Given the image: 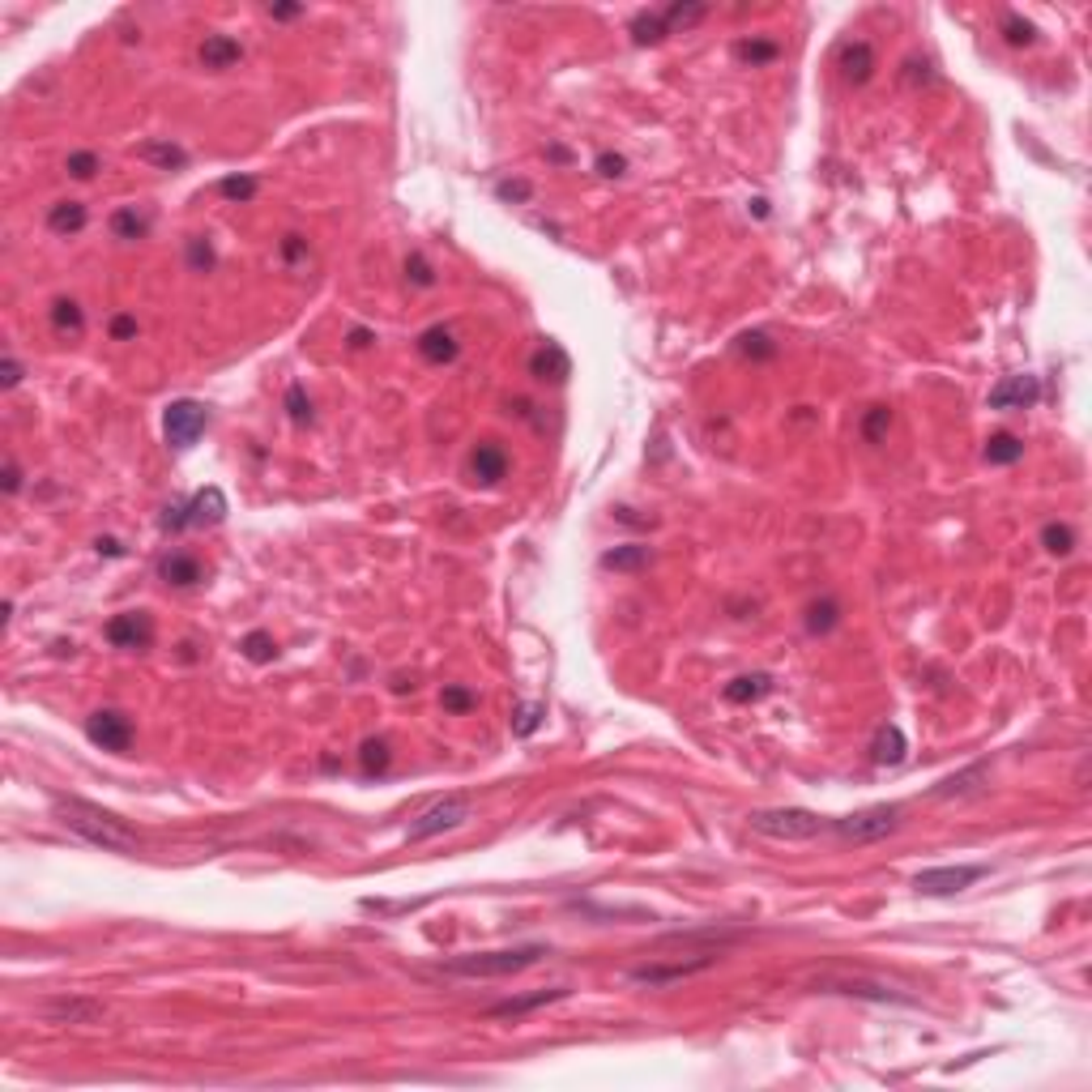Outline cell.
I'll return each instance as SVG.
<instances>
[{"mask_svg":"<svg viewBox=\"0 0 1092 1092\" xmlns=\"http://www.w3.org/2000/svg\"><path fill=\"white\" fill-rule=\"evenodd\" d=\"M52 811H56V819H60L64 828L77 832V837L90 840V845H103V850H111V853H136V850H141V832L128 828L124 819L111 815V811L95 807V802L64 799V794H56Z\"/></svg>","mask_w":1092,"mask_h":1092,"instance_id":"cell-1","label":"cell"},{"mask_svg":"<svg viewBox=\"0 0 1092 1092\" xmlns=\"http://www.w3.org/2000/svg\"><path fill=\"white\" fill-rule=\"evenodd\" d=\"M546 956V947H508V952H474V956H457L448 965H440L452 977H513L521 968L538 965Z\"/></svg>","mask_w":1092,"mask_h":1092,"instance_id":"cell-2","label":"cell"},{"mask_svg":"<svg viewBox=\"0 0 1092 1092\" xmlns=\"http://www.w3.org/2000/svg\"><path fill=\"white\" fill-rule=\"evenodd\" d=\"M751 832L760 837H773V840H811L828 828L815 811H802V807H777V811H751L747 815Z\"/></svg>","mask_w":1092,"mask_h":1092,"instance_id":"cell-3","label":"cell"},{"mask_svg":"<svg viewBox=\"0 0 1092 1092\" xmlns=\"http://www.w3.org/2000/svg\"><path fill=\"white\" fill-rule=\"evenodd\" d=\"M901 828V807L896 802H879V807H866V811H853V815L837 819L832 832L840 840H853V845H871V840L892 837Z\"/></svg>","mask_w":1092,"mask_h":1092,"instance_id":"cell-4","label":"cell"},{"mask_svg":"<svg viewBox=\"0 0 1092 1092\" xmlns=\"http://www.w3.org/2000/svg\"><path fill=\"white\" fill-rule=\"evenodd\" d=\"M465 819H470V799H462V794H448L444 802L427 807L419 819H414V824H410L406 840H410V845H419V840H431V837H440V832L462 828Z\"/></svg>","mask_w":1092,"mask_h":1092,"instance_id":"cell-5","label":"cell"},{"mask_svg":"<svg viewBox=\"0 0 1092 1092\" xmlns=\"http://www.w3.org/2000/svg\"><path fill=\"white\" fill-rule=\"evenodd\" d=\"M205 427H210V410L201 401L184 397L162 410V431H167V444H176V448H192L205 436Z\"/></svg>","mask_w":1092,"mask_h":1092,"instance_id":"cell-6","label":"cell"},{"mask_svg":"<svg viewBox=\"0 0 1092 1092\" xmlns=\"http://www.w3.org/2000/svg\"><path fill=\"white\" fill-rule=\"evenodd\" d=\"M85 738L95 747H103V751L124 756L128 747H133V722H128L124 713H116V708H98V713L85 717Z\"/></svg>","mask_w":1092,"mask_h":1092,"instance_id":"cell-7","label":"cell"},{"mask_svg":"<svg viewBox=\"0 0 1092 1092\" xmlns=\"http://www.w3.org/2000/svg\"><path fill=\"white\" fill-rule=\"evenodd\" d=\"M990 866H935V871H922L914 879V888L922 896H956L965 892L968 883H977L982 875H986Z\"/></svg>","mask_w":1092,"mask_h":1092,"instance_id":"cell-8","label":"cell"},{"mask_svg":"<svg viewBox=\"0 0 1092 1092\" xmlns=\"http://www.w3.org/2000/svg\"><path fill=\"white\" fill-rule=\"evenodd\" d=\"M717 956L704 952L696 956V960H674V965H636L631 968V982H641V986H670V982H682V977H696L704 973V968H713Z\"/></svg>","mask_w":1092,"mask_h":1092,"instance_id":"cell-9","label":"cell"},{"mask_svg":"<svg viewBox=\"0 0 1092 1092\" xmlns=\"http://www.w3.org/2000/svg\"><path fill=\"white\" fill-rule=\"evenodd\" d=\"M103 636L116 644V649H146V644L154 641V623H150L146 610H124L116 619H107Z\"/></svg>","mask_w":1092,"mask_h":1092,"instance_id":"cell-10","label":"cell"},{"mask_svg":"<svg viewBox=\"0 0 1092 1092\" xmlns=\"http://www.w3.org/2000/svg\"><path fill=\"white\" fill-rule=\"evenodd\" d=\"M1041 397L1037 376H1008L990 389V410H1029Z\"/></svg>","mask_w":1092,"mask_h":1092,"instance_id":"cell-11","label":"cell"},{"mask_svg":"<svg viewBox=\"0 0 1092 1092\" xmlns=\"http://www.w3.org/2000/svg\"><path fill=\"white\" fill-rule=\"evenodd\" d=\"M470 478H474V483H483V487L504 483V478H508V452L500 448V444H491V440L474 444V452H470Z\"/></svg>","mask_w":1092,"mask_h":1092,"instance_id":"cell-12","label":"cell"},{"mask_svg":"<svg viewBox=\"0 0 1092 1092\" xmlns=\"http://www.w3.org/2000/svg\"><path fill=\"white\" fill-rule=\"evenodd\" d=\"M43 1016L52 1020V1024H95V1020L107 1016V1008L98 1003V998H52L47 1008H43Z\"/></svg>","mask_w":1092,"mask_h":1092,"instance_id":"cell-13","label":"cell"},{"mask_svg":"<svg viewBox=\"0 0 1092 1092\" xmlns=\"http://www.w3.org/2000/svg\"><path fill=\"white\" fill-rule=\"evenodd\" d=\"M837 69H840V77H845L850 85H866L875 77V47L866 39L845 43V47H840V56H837Z\"/></svg>","mask_w":1092,"mask_h":1092,"instance_id":"cell-14","label":"cell"},{"mask_svg":"<svg viewBox=\"0 0 1092 1092\" xmlns=\"http://www.w3.org/2000/svg\"><path fill=\"white\" fill-rule=\"evenodd\" d=\"M529 376L551 380V384H564V380L572 376V358H567V350L559 346V342H542V346L529 355Z\"/></svg>","mask_w":1092,"mask_h":1092,"instance_id":"cell-15","label":"cell"},{"mask_svg":"<svg viewBox=\"0 0 1092 1092\" xmlns=\"http://www.w3.org/2000/svg\"><path fill=\"white\" fill-rule=\"evenodd\" d=\"M419 355L427 358V363H436V368H444V363H452V358L462 355V346H457V333H452L448 325H431L419 333Z\"/></svg>","mask_w":1092,"mask_h":1092,"instance_id":"cell-16","label":"cell"},{"mask_svg":"<svg viewBox=\"0 0 1092 1092\" xmlns=\"http://www.w3.org/2000/svg\"><path fill=\"white\" fill-rule=\"evenodd\" d=\"M904 751H909V743H904V730L901 725H879L871 738V764L879 768H896L904 764Z\"/></svg>","mask_w":1092,"mask_h":1092,"instance_id":"cell-17","label":"cell"},{"mask_svg":"<svg viewBox=\"0 0 1092 1092\" xmlns=\"http://www.w3.org/2000/svg\"><path fill=\"white\" fill-rule=\"evenodd\" d=\"M197 56H201L205 69L222 73V69H231V64L243 60V47H240V39H231V34H205V43H201Z\"/></svg>","mask_w":1092,"mask_h":1092,"instance_id":"cell-18","label":"cell"},{"mask_svg":"<svg viewBox=\"0 0 1092 1092\" xmlns=\"http://www.w3.org/2000/svg\"><path fill=\"white\" fill-rule=\"evenodd\" d=\"M986 781H990V764H968L965 773L939 781V786L930 789V799H965V794H977Z\"/></svg>","mask_w":1092,"mask_h":1092,"instance_id":"cell-19","label":"cell"},{"mask_svg":"<svg viewBox=\"0 0 1092 1092\" xmlns=\"http://www.w3.org/2000/svg\"><path fill=\"white\" fill-rule=\"evenodd\" d=\"M158 577L167 580V585H176V589H192V585L205 580V567H201L192 555H184V551H171V555L158 564Z\"/></svg>","mask_w":1092,"mask_h":1092,"instance_id":"cell-20","label":"cell"},{"mask_svg":"<svg viewBox=\"0 0 1092 1092\" xmlns=\"http://www.w3.org/2000/svg\"><path fill=\"white\" fill-rule=\"evenodd\" d=\"M768 692H773V674H764V670H756V674H738V679H730V682L722 687L725 704H756V700H764Z\"/></svg>","mask_w":1092,"mask_h":1092,"instance_id":"cell-21","label":"cell"},{"mask_svg":"<svg viewBox=\"0 0 1092 1092\" xmlns=\"http://www.w3.org/2000/svg\"><path fill=\"white\" fill-rule=\"evenodd\" d=\"M188 521L192 526H222L227 521V495L218 487H205L188 500Z\"/></svg>","mask_w":1092,"mask_h":1092,"instance_id":"cell-22","label":"cell"},{"mask_svg":"<svg viewBox=\"0 0 1092 1092\" xmlns=\"http://www.w3.org/2000/svg\"><path fill=\"white\" fill-rule=\"evenodd\" d=\"M572 990L567 986H555V990H538V994H521V998H504V1003H495V1008H487V1016H526V1011H538L546 1008V1003H559V998H567Z\"/></svg>","mask_w":1092,"mask_h":1092,"instance_id":"cell-23","label":"cell"},{"mask_svg":"<svg viewBox=\"0 0 1092 1092\" xmlns=\"http://www.w3.org/2000/svg\"><path fill=\"white\" fill-rule=\"evenodd\" d=\"M136 158H141V162H150V167H158V171L188 167V154H184L179 146H171V141H146V146H136Z\"/></svg>","mask_w":1092,"mask_h":1092,"instance_id":"cell-24","label":"cell"},{"mask_svg":"<svg viewBox=\"0 0 1092 1092\" xmlns=\"http://www.w3.org/2000/svg\"><path fill=\"white\" fill-rule=\"evenodd\" d=\"M85 205L82 201H56L52 210H47V227H52L56 235H77L85 227Z\"/></svg>","mask_w":1092,"mask_h":1092,"instance_id":"cell-25","label":"cell"},{"mask_svg":"<svg viewBox=\"0 0 1092 1092\" xmlns=\"http://www.w3.org/2000/svg\"><path fill=\"white\" fill-rule=\"evenodd\" d=\"M990 465H1016L1020 457H1024V440L1020 436H1011V431H998V436H990L986 440V452H982Z\"/></svg>","mask_w":1092,"mask_h":1092,"instance_id":"cell-26","label":"cell"},{"mask_svg":"<svg viewBox=\"0 0 1092 1092\" xmlns=\"http://www.w3.org/2000/svg\"><path fill=\"white\" fill-rule=\"evenodd\" d=\"M781 56V43H773V39H738L734 43V60H743V64H751V69H760V64H773Z\"/></svg>","mask_w":1092,"mask_h":1092,"instance_id":"cell-27","label":"cell"},{"mask_svg":"<svg viewBox=\"0 0 1092 1092\" xmlns=\"http://www.w3.org/2000/svg\"><path fill=\"white\" fill-rule=\"evenodd\" d=\"M393 764V747L389 738H368V743L358 747V768L368 773V777H380V773H389Z\"/></svg>","mask_w":1092,"mask_h":1092,"instance_id":"cell-28","label":"cell"},{"mask_svg":"<svg viewBox=\"0 0 1092 1092\" xmlns=\"http://www.w3.org/2000/svg\"><path fill=\"white\" fill-rule=\"evenodd\" d=\"M819 990H837V994H862V998H879V1003H909L904 994H892L883 986H866V982H840V977H824Z\"/></svg>","mask_w":1092,"mask_h":1092,"instance_id":"cell-29","label":"cell"},{"mask_svg":"<svg viewBox=\"0 0 1092 1092\" xmlns=\"http://www.w3.org/2000/svg\"><path fill=\"white\" fill-rule=\"evenodd\" d=\"M708 18V5H700V0H692V5H670V9H662V21L666 31L679 34V31H692V26H700V21Z\"/></svg>","mask_w":1092,"mask_h":1092,"instance_id":"cell-30","label":"cell"},{"mask_svg":"<svg viewBox=\"0 0 1092 1092\" xmlns=\"http://www.w3.org/2000/svg\"><path fill=\"white\" fill-rule=\"evenodd\" d=\"M644 564H649V546H641V542L615 546V551L602 555V567H615V572H641Z\"/></svg>","mask_w":1092,"mask_h":1092,"instance_id":"cell-31","label":"cell"},{"mask_svg":"<svg viewBox=\"0 0 1092 1092\" xmlns=\"http://www.w3.org/2000/svg\"><path fill=\"white\" fill-rule=\"evenodd\" d=\"M631 43H641V47H653V43H662L666 34V21H662V13H649V9H641L636 18H631Z\"/></svg>","mask_w":1092,"mask_h":1092,"instance_id":"cell-32","label":"cell"},{"mask_svg":"<svg viewBox=\"0 0 1092 1092\" xmlns=\"http://www.w3.org/2000/svg\"><path fill=\"white\" fill-rule=\"evenodd\" d=\"M840 623V602L837 598H819L807 606V631L811 636H828L832 628Z\"/></svg>","mask_w":1092,"mask_h":1092,"instance_id":"cell-33","label":"cell"},{"mask_svg":"<svg viewBox=\"0 0 1092 1092\" xmlns=\"http://www.w3.org/2000/svg\"><path fill=\"white\" fill-rule=\"evenodd\" d=\"M734 350L743 358H751V363H768V358H777V342H773L764 329H751V333H743L734 342Z\"/></svg>","mask_w":1092,"mask_h":1092,"instance_id":"cell-34","label":"cell"},{"mask_svg":"<svg viewBox=\"0 0 1092 1092\" xmlns=\"http://www.w3.org/2000/svg\"><path fill=\"white\" fill-rule=\"evenodd\" d=\"M146 231H150V218L136 214L133 205L111 214V235H116V240H146Z\"/></svg>","mask_w":1092,"mask_h":1092,"instance_id":"cell-35","label":"cell"},{"mask_svg":"<svg viewBox=\"0 0 1092 1092\" xmlns=\"http://www.w3.org/2000/svg\"><path fill=\"white\" fill-rule=\"evenodd\" d=\"M1041 546L1050 551V555H1072L1075 551V529L1062 526V521H1050V526L1041 529Z\"/></svg>","mask_w":1092,"mask_h":1092,"instance_id":"cell-36","label":"cell"},{"mask_svg":"<svg viewBox=\"0 0 1092 1092\" xmlns=\"http://www.w3.org/2000/svg\"><path fill=\"white\" fill-rule=\"evenodd\" d=\"M52 325L60 329V333H82L85 316H82V307H77V299H56L52 304Z\"/></svg>","mask_w":1092,"mask_h":1092,"instance_id":"cell-37","label":"cell"},{"mask_svg":"<svg viewBox=\"0 0 1092 1092\" xmlns=\"http://www.w3.org/2000/svg\"><path fill=\"white\" fill-rule=\"evenodd\" d=\"M240 649H243V657H248V662H256V666H265V662H273V657H278V644H273L269 631H248Z\"/></svg>","mask_w":1092,"mask_h":1092,"instance_id":"cell-38","label":"cell"},{"mask_svg":"<svg viewBox=\"0 0 1092 1092\" xmlns=\"http://www.w3.org/2000/svg\"><path fill=\"white\" fill-rule=\"evenodd\" d=\"M1003 39H1008L1011 47H1033V43H1037V26L1024 21L1020 13H1003Z\"/></svg>","mask_w":1092,"mask_h":1092,"instance_id":"cell-39","label":"cell"},{"mask_svg":"<svg viewBox=\"0 0 1092 1092\" xmlns=\"http://www.w3.org/2000/svg\"><path fill=\"white\" fill-rule=\"evenodd\" d=\"M888 427H892V410H888V406H871V410H866V419H862V440H866V444H879L883 436H888Z\"/></svg>","mask_w":1092,"mask_h":1092,"instance_id":"cell-40","label":"cell"},{"mask_svg":"<svg viewBox=\"0 0 1092 1092\" xmlns=\"http://www.w3.org/2000/svg\"><path fill=\"white\" fill-rule=\"evenodd\" d=\"M64 171L73 179H95L98 171H103V158H98L95 150H77V154L64 158Z\"/></svg>","mask_w":1092,"mask_h":1092,"instance_id":"cell-41","label":"cell"},{"mask_svg":"<svg viewBox=\"0 0 1092 1092\" xmlns=\"http://www.w3.org/2000/svg\"><path fill=\"white\" fill-rule=\"evenodd\" d=\"M901 82L917 90V85H935L939 73H935V64H930V60H917V56H909V60H904V69H901Z\"/></svg>","mask_w":1092,"mask_h":1092,"instance_id":"cell-42","label":"cell"},{"mask_svg":"<svg viewBox=\"0 0 1092 1092\" xmlns=\"http://www.w3.org/2000/svg\"><path fill=\"white\" fill-rule=\"evenodd\" d=\"M538 725H542V704H516L513 708V734L529 738Z\"/></svg>","mask_w":1092,"mask_h":1092,"instance_id":"cell-43","label":"cell"},{"mask_svg":"<svg viewBox=\"0 0 1092 1092\" xmlns=\"http://www.w3.org/2000/svg\"><path fill=\"white\" fill-rule=\"evenodd\" d=\"M218 192L227 201H253L256 197V179L253 176H222L218 179Z\"/></svg>","mask_w":1092,"mask_h":1092,"instance_id":"cell-44","label":"cell"},{"mask_svg":"<svg viewBox=\"0 0 1092 1092\" xmlns=\"http://www.w3.org/2000/svg\"><path fill=\"white\" fill-rule=\"evenodd\" d=\"M440 704L448 708V713H470L474 704H478V696L470 692V687H462V682H448L440 692Z\"/></svg>","mask_w":1092,"mask_h":1092,"instance_id":"cell-45","label":"cell"},{"mask_svg":"<svg viewBox=\"0 0 1092 1092\" xmlns=\"http://www.w3.org/2000/svg\"><path fill=\"white\" fill-rule=\"evenodd\" d=\"M286 410H291V419L299 422V427H307V422H312V401H307V393L299 389V384H291V389H286Z\"/></svg>","mask_w":1092,"mask_h":1092,"instance_id":"cell-46","label":"cell"},{"mask_svg":"<svg viewBox=\"0 0 1092 1092\" xmlns=\"http://www.w3.org/2000/svg\"><path fill=\"white\" fill-rule=\"evenodd\" d=\"M406 278L414 286H422V291H427V286H436V273H431V265H427V256H422V253H410L406 256Z\"/></svg>","mask_w":1092,"mask_h":1092,"instance_id":"cell-47","label":"cell"},{"mask_svg":"<svg viewBox=\"0 0 1092 1092\" xmlns=\"http://www.w3.org/2000/svg\"><path fill=\"white\" fill-rule=\"evenodd\" d=\"M188 265H192L197 273H210V269H214V248H210V240L192 235V240H188Z\"/></svg>","mask_w":1092,"mask_h":1092,"instance_id":"cell-48","label":"cell"},{"mask_svg":"<svg viewBox=\"0 0 1092 1092\" xmlns=\"http://www.w3.org/2000/svg\"><path fill=\"white\" fill-rule=\"evenodd\" d=\"M495 197L500 201H529L534 197V188H529L526 179H500V184H495Z\"/></svg>","mask_w":1092,"mask_h":1092,"instance_id":"cell-49","label":"cell"},{"mask_svg":"<svg viewBox=\"0 0 1092 1092\" xmlns=\"http://www.w3.org/2000/svg\"><path fill=\"white\" fill-rule=\"evenodd\" d=\"M21 376H26V368H21V363H18L13 355H5V363H0V389H5V393L18 389Z\"/></svg>","mask_w":1092,"mask_h":1092,"instance_id":"cell-50","label":"cell"},{"mask_svg":"<svg viewBox=\"0 0 1092 1092\" xmlns=\"http://www.w3.org/2000/svg\"><path fill=\"white\" fill-rule=\"evenodd\" d=\"M593 167H598V176L619 179L623 171H628V158H623V154H598V162H593Z\"/></svg>","mask_w":1092,"mask_h":1092,"instance_id":"cell-51","label":"cell"},{"mask_svg":"<svg viewBox=\"0 0 1092 1092\" xmlns=\"http://www.w3.org/2000/svg\"><path fill=\"white\" fill-rule=\"evenodd\" d=\"M111 337H116V342H128V337H136V316H128V312L111 316Z\"/></svg>","mask_w":1092,"mask_h":1092,"instance_id":"cell-52","label":"cell"},{"mask_svg":"<svg viewBox=\"0 0 1092 1092\" xmlns=\"http://www.w3.org/2000/svg\"><path fill=\"white\" fill-rule=\"evenodd\" d=\"M0 491H5V495H18V491H21V465L13 462V457L5 462V478H0Z\"/></svg>","mask_w":1092,"mask_h":1092,"instance_id":"cell-53","label":"cell"},{"mask_svg":"<svg viewBox=\"0 0 1092 1092\" xmlns=\"http://www.w3.org/2000/svg\"><path fill=\"white\" fill-rule=\"evenodd\" d=\"M184 526H192V521H188V504H171L167 516H162V529H184Z\"/></svg>","mask_w":1092,"mask_h":1092,"instance_id":"cell-54","label":"cell"},{"mask_svg":"<svg viewBox=\"0 0 1092 1092\" xmlns=\"http://www.w3.org/2000/svg\"><path fill=\"white\" fill-rule=\"evenodd\" d=\"M304 253H307V240H304V235H286V240H282V261L294 265Z\"/></svg>","mask_w":1092,"mask_h":1092,"instance_id":"cell-55","label":"cell"},{"mask_svg":"<svg viewBox=\"0 0 1092 1092\" xmlns=\"http://www.w3.org/2000/svg\"><path fill=\"white\" fill-rule=\"evenodd\" d=\"M265 13H269V18H278V21H291V18H299V13H304V5H269Z\"/></svg>","mask_w":1092,"mask_h":1092,"instance_id":"cell-56","label":"cell"},{"mask_svg":"<svg viewBox=\"0 0 1092 1092\" xmlns=\"http://www.w3.org/2000/svg\"><path fill=\"white\" fill-rule=\"evenodd\" d=\"M95 546H98V555H111V559H116V555H124V546H120L116 538H98Z\"/></svg>","mask_w":1092,"mask_h":1092,"instance_id":"cell-57","label":"cell"},{"mask_svg":"<svg viewBox=\"0 0 1092 1092\" xmlns=\"http://www.w3.org/2000/svg\"><path fill=\"white\" fill-rule=\"evenodd\" d=\"M371 342V329H350V346L355 350H363Z\"/></svg>","mask_w":1092,"mask_h":1092,"instance_id":"cell-58","label":"cell"},{"mask_svg":"<svg viewBox=\"0 0 1092 1092\" xmlns=\"http://www.w3.org/2000/svg\"><path fill=\"white\" fill-rule=\"evenodd\" d=\"M546 158H551V162H572V154H567L564 146H546Z\"/></svg>","mask_w":1092,"mask_h":1092,"instance_id":"cell-59","label":"cell"},{"mask_svg":"<svg viewBox=\"0 0 1092 1092\" xmlns=\"http://www.w3.org/2000/svg\"><path fill=\"white\" fill-rule=\"evenodd\" d=\"M751 210H756V218H764V214H768V201L756 197V201H751Z\"/></svg>","mask_w":1092,"mask_h":1092,"instance_id":"cell-60","label":"cell"}]
</instances>
